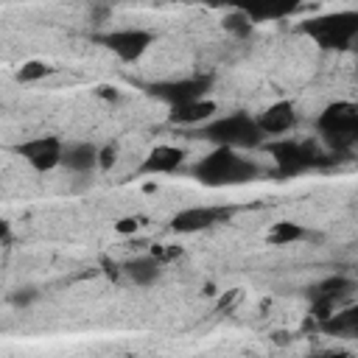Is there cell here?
Segmentation results:
<instances>
[{
  "label": "cell",
  "mask_w": 358,
  "mask_h": 358,
  "mask_svg": "<svg viewBox=\"0 0 358 358\" xmlns=\"http://www.w3.org/2000/svg\"><path fill=\"white\" fill-rule=\"evenodd\" d=\"M296 123V112H294V103L291 101H277L271 106H266L260 115H257V126L263 129V134H285L291 126Z\"/></svg>",
  "instance_id": "12"
},
{
  "label": "cell",
  "mask_w": 358,
  "mask_h": 358,
  "mask_svg": "<svg viewBox=\"0 0 358 358\" xmlns=\"http://www.w3.org/2000/svg\"><path fill=\"white\" fill-rule=\"evenodd\" d=\"M115 159H117V145H103L101 148V154H98V168H103V171H109L112 165H115Z\"/></svg>",
  "instance_id": "23"
},
{
  "label": "cell",
  "mask_w": 358,
  "mask_h": 358,
  "mask_svg": "<svg viewBox=\"0 0 358 358\" xmlns=\"http://www.w3.org/2000/svg\"><path fill=\"white\" fill-rule=\"evenodd\" d=\"M266 148H268V154L274 157L280 173H302V171H310V168L330 165V162L336 159V151H324V148H319V145L310 143V140L299 143V140L282 137V140L268 143Z\"/></svg>",
  "instance_id": "4"
},
{
  "label": "cell",
  "mask_w": 358,
  "mask_h": 358,
  "mask_svg": "<svg viewBox=\"0 0 358 358\" xmlns=\"http://www.w3.org/2000/svg\"><path fill=\"white\" fill-rule=\"evenodd\" d=\"M268 243L274 246H288V243H296L302 238H308V229L302 224H294V221H277L271 229H268Z\"/></svg>",
  "instance_id": "18"
},
{
  "label": "cell",
  "mask_w": 358,
  "mask_h": 358,
  "mask_svg": "<svg viewBox=\"0 0 358 358\" xmlns=\"http://www.w3.org/2000/svg\"><path fill=\"white\" fill-rule=\"evenodd\" d=\"M98 154H101V148L92 143H70V145H64L62 165L73 173H90L98 168Z\"/></svg>",
  "instance_id": "15"
},
{
  "label": "cell",
  "mask_w": 358,
  "mask_h": 358,
  "mask_svg": "<svg viewBox=\"0 0 358 358\" xmlns=\"http://www.w3.org/2000/svg\"><path fill=\"white\" fill-rule=\"evenodd\" d=\"M98 42L106 45L117 59L134 62V59H140V56L148 50V45L154 42V34H148V31H143V28H120V31L101 34Z\"/></svg>",
  "instance_id": "7"
},
{
  "label": "cell",
  "mask_w": 358,
  "mask_h": 358,
  "mask_svg": "<svg viewBox=\"0 0 358 358\" xmlns=\"http://www.w3.org/2000/svg\"><path fill=\"white\" fill-rule=\"evenodd\" d=\"M182 159H185V151L182 148H176V145H157L143 159L140 173H151V176H157V173H173L182 165Z\"/></svg>",
  "instance_id": "14"
},
{
  "label": "cell",
  "mask_w": 358,
  "mask_h": 358,
  "mask_svg": "<svg viewBox=\"0 0 358 358\" xmlns=\"http://www.w3.org/2000/svg\"><path fill=\"white\" fill-rule=\"evenodd\" d=\"M109 17H112V6H109V3L95 0V3L90 6V20H92V22H103V20H109Z\"/></svg>",
  "instance_id": "22"
},
{
  "label": "cell",
  "mask_w": 358,
  "mask_h": 358,
  "mask_svg": "<svg viewBox=\"0 0 358 358\" xmlns=\"http://www.w3.org/2000/svg\"><path fill=\"white\" fill-rule=\"evenodd\" d=\"M260 173V168L241 157L235 148L229 145H215L207 157H201L196 165H193V176L201 182V185H210V187H221V185H243V182H252L255 176Z\"/></svg>",
  "instance_id": "1"
},
{
  "label": "cell",
  "mask_w": 358,
  "mask_h": 358,
  "mask_svg": "<svg viewBox=\"0 0 358 358\" xmlns=\"http://www.w3.org/2000/svg\"><path fill=\"white\" fill-rule=\"evenodd\" d=\"M305 36H310L324 50H344L358 36V11H330L310 17L299 25Z\"/></svg>",
  "instance_id": "2"
},
{
  "label": "cell",
  "mask_w": 358,
  "mask_h": 358,
  "mask_svg": "<svg viewBox=\"0 0 358 358\" xmlns=\"http://www.w3.org/2000/svg\"><path fill=\"white\" fill-rule=\"evenodd\" d=\"M319 131L333 151H347L358 143V103H330L319 117Z\"/></svg>",
  "instance_id": "5"
},
{
  "label": "cell",
  "mask_w": 358,
  "mask_h": 358,
  "mask_svg": "<svg viewBox=\"0 0 358 358\" xmlns=\"http://www.w3.org/2000/svg\"><path fill=\"white\" fill-rule=\"evenodd\" d=\"M232 213H235L232 207H187L171 218V229L173 232H201V229L229 221Z\"/></svg>",
  "instance_id": "9"
},
{
  "label": "cell",
  "mask_w": 358,
  "mask_h": 358,
  "mask_svg": "<svg viewBox=\"0 0 358 358\" xmlns=\"http://www.w3.org/2000/svg\"><path fill=\"white\" fill-rule=\"evenodd\" d=\"M50 73V67L45 64V62H25L20 70H17V81H22V84H31V81H39V78H45Z\"/></svg>",
  "instance_id": "20"
},
{
  "label": "cell",
  "mask_w": 358,
  "mask_h": 358,
  "mask_svg": "<svg viewBox=\"0 0 358 358\" xmlns=\"http://www.w3.org/2000/svg\"><path fill=\"white\" fill-rule=\"evenodd\" d=\"M14 151L36 171H50L62 165V157H64V145L59 137H34V140L20 143Z\"/></svg>",
  "instance_id": "8"
},
{
  "label": "cell",
  "mask_w": 358,
  "mask_h": 358,
  "mask_svg": "<svg viewBox=\"0 0 358 358\" xmlns=\"http://www.w3.org/2000/svg\"><path fill=\"white\" fill-rule=\"evenodd\" d=\"M215 103L207 101V98H196V101H185V103H176L171 106L168 112V120L176 123V126H199L204 120H210L215 115Z\"/></svg>",
  "instance_id": "13"
},
{
  "label": "cell",
  "mask_w": 358,
  "mask_h": 358,
  "mask_svg": "<svg viewBox=\"0 0 358 358\" xmlns=\"http://www.w3.org/2000/svg\"><path fill=\"white\" fill-rule=\"evenodd\" d=\"M159 271H162V260L157 255H151V252L148 255H137V257H131V260L123 263V274L134 285H151V282H157Z\"/></svg>",
  "instance_id": "16"
},
{
  "label": "cell",
  "mask_w": 358,
  "mask_h": 358,
  "mask_svg": "<svg viewBox=\"0 0 358 358\" xmlns=\"http://www.w3.org/2000/svg\"><path fill=\"white\" fill-rule=\"evenodd\" d=\"M218 3L246 11L252 17V22H274V20L294 14L302 6V0H218Z\"/></svg>",
  "instance_id": "11"
},
{
  "label": "cell",
  "mask_w": 358,
  "mask_h": 358,
  "mask_svg": "<svg viewBox=\"0 0 358 358\" xmlns=\"http://www.w3.org/2000/svg\"><path fill=\"white\" fill-rule=\"evenodd\" d=\"M322 330L330 336H344V338H358V305L344 308L338 313H330L322 322Z\"/></svg>",
  "instance_id": "17"
},
{
  "label": "cell",
  "mask_w": 358,
  "mask_h": 358,
  "mask_svg": "<svg viewBox=\"0 0 358 358\" xmlns=\"http://www.w3.org/2000/svg\"><path fill=\"white\" fill-rule=\"evenodd\" d=\"M213 78L210 76H190V78H173V81H157L148 87V92L159 101H165L168 106L185 103V101H196L204 98V92L210 90Z\"/></svg>",
  "instance_id": "6"
},
{
  "label": "cell",
  "mask_w": 358,
  "mask_h": 358,
  "mask_svg": "<svg viewBox=\"0 0 358 358\" xmlns=\"http://www.w3.org/2000/svg\"><path fill=\"white\" fill-rule=\"evenodd\" d=\"M201 134L213 140L215 145H229V148H255L263 143V129L257 126V117H249L246 112L224 115L210 123H204Z\"/></svg>",
  "instance_id": "3"
},
{
  "label": "cell",
  "mask_w": 358,
  "mask_h": 358,
  "mask_svg": "<svg viewBox=\"0 0 358 358\" xmlns=\"http://www.w3.org/2000/svg\"><path fill=\"white\" fill-rule=\"evenodd\" d=\"M352 48H355V50H358V36H355V42H352Z\"/></svg>",
  "instance_id": "26"
},
{
  "label": "cell",
  "mask_w": 358,
  "mask_h": 358,
  "mask_svg": "<svg viewBox=\"0 0 358 358\" xmlns=\"http://www.w3.org/2000/svg\"><path fill=\"white\" fill-rule=\"evenodd\" d=\"M103 271H106V277H117L120 271H117V266L115 263H109V260H103Z\"/></svg>",
  "instance_id": "25"
},
{
  "label": "cell",
  "mask_w": 358,
  "mask_h": 358,
  "mask_svg": "<svg viewBox=\"0 0 358 358\" xmlns=\"http://www.w3.org/2000/svg\"><path fill=\"white\" fill-rule=\"evenodd\" d=\"M137 227H140V224H137V218H120V221L115 224V229H117V232H134Z\"/></svg>",
  "instance_id": "24"
},
{
  "label": "cell",
  "mask_w": 358,
  "mask_h": 358,
  "mask_svg": "<svg viewBox=\"0 0 358 358\" xmlns=\"http://www.w3.org/2000/svg\"><path fill=\"white\" fill-rule=\"evenodd\" d=\"M350 291H352V280H347V277H341V274H336V277H327V280L316 282V285L310 288L313 316H316L319 322H324V319L333 313L336 302H341Z\"/></svg>",
  "instance_id": "10"
},
{
  "label": "cell",
  "mask_w": 358,
  "mask_h": 358,
  "mask_svg": "<svg viewBox=\"0 0 358 358\" xmlns=\"http://www.w3.org/2000/svg\"><path fill=\"white\" fill-rule=\"evenodd\" d=\"M252 28H255V22H252V17H249L246 11L229 8V11L224 14V31H229L232 36H238V39H246V36L252 34Z\"/></svg>",
  "instance_id": "19"
},
{
  "label": "cell",
  "mask_w": 358,
  "mask_h": 358,
  "mask_svg": "<svg viewBox=\"0 0 358 358\" xmlns=\"http://www.w3.org/2000/svg\"><path fill=\"white\" fill-rule=\"evenodd\" d=\"M39 294H36V288H31V285H25V288H17L11 296H8V302L14 305V308H28L34 299H36Z\"/></svg>",
  "instance_id": "21"
}]
</instances>
